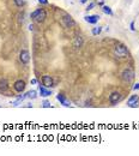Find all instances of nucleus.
<instances>
[{
  "label": "nucleus",
  "instance_id": "obj_18",
  "mask_svg": "<svg viewBox=\"0 0 139 156\" xmlns=\"http://www.w3.org/2000/svg\"><path fill=\"white\" fill-rule=\"evenodd\" d=\"M15 4L18 7H22V6L25 4V0H15Z\"/></svg>",
  "mask_w": 139,
  "mask_h": 156
},
{
  "label": "nucleus",
  "instance_id": "obj_25",
  "mask_svg": "<svg viewBox=\"0 0 139 156\" xmlns=\"http://www.w3.org/2000/svg\"><path fill=\"white\" fill-rule=\"evenodd\" d=\"M29 30H30V31L34 30V25H32V24H30V25H29Z\"/></svg>",
  "mask_w": 139,
  "mask_h": 156
},
{
  "label": "nucleus",
  "instance_id": "obj_9",
  "mask_svg": "<svg viewBox=\"0 0 139 156\" xmlns=\"http://www.w3.org/2000/svg\"><path fill=\"white\" fill-rule=\"evenodd\" d=\"M38 93H40V95H41L42 97H48V96H50V95H52V90L48 89V88L43 86V85H38Z\"/></svg>",
  "mask_w": 139,
  "mask_h": 156
},
{
  "label": "nucleus",
  "instance_id": "obj_5",
  "mask_svg": "<svg viewBox=\"0 0 139 156\" xmlns=\"http://www.w3.org/2000/svg\"><path fill=\"white\" fill-rule=\"evenodd\" d=\"M121 99H122L121 94L118 93V91H114V93L110 94V96H109V102L113 105V106H115V105H118L119 102H120Z\"/></svg>",
  "mask_w": 139,
  "mask_h": 156
},
{
  "label": "nucleus",
  "instance_id": "obj_8",
  "mask_svg": "<svg viewBox=\"0 0 139 156\" xmlns=\"http://www.w3.org/2000/svg\"><path fill=\"white\" fill-rule=\"evenodd\" d=\"M13 88H15V90L17 93H23L25 90V82L22 80V79H19V80H17V82H15Z\"/></svg>",
  "mask_w": 139,
  "mask_h": 156
},
{
  "label": "nucleus",
  "instance_id": "obj_13",
  "mask_svg": "<svg viewBox=\"0 0 139 156\" xmlns=\"http://www.w3.org/2000/svg\"><path fill=\"white\" fill-rule=\"evenodd\" d=\"M9 89V82L6 79H0V90L6 91Z\"/></svg>",
  "mask_w": 139,
  "mask_h": 156
},
{
  "label": "nucleus",
  "instance_id": "obj_20",
  "mask_svg": "<svg viewBox=\"0 0 139 156\" xmlns=\"http://www.w3.org/2000/svg\"><path fill=\"white\" fill-rule=\"evenodd\" d=\"M95 6H96V3H90V4L88 5V7L85 9V10H87V11H90V10H92V9H94Z\"/></svg>",
  "mask_w": 139,
  "mask_h": 156
},
{
  "label": "nucleus",
  "instance_id": "obj_16",
  "mask_svg": "<svg viewBox=\"0 0 139 156\" xmlns=\"http://www.w3.org/2000/svg\"><path fill=\"white\" fill-rule=\"evenodd\" d=\"M91 32H92V35H94V36L100 35V34L102 32V26H95V28H92Z\"/></svg>",
  "mask_w": 139,
  "mask_h": 156
},
{
  "label": "nucleus",
  "instance_id": "obj_22",
  "mask_svg": "<svg viewBox=\"0 0 139 156\" xmlns=\"http://www.w3.org/2000/svg\"><path fill=\"white\" fill-rule=\"evenodd\" d=\"M130 28H131V30H132V31H134V30H136V28H134V22H131Z\"/></svg>",
  "mask_w": 139,
  "mask_h": 156
},
{
  "label": "nucleus",
  "instance_id": "obj_26",
  "mask_svg": "<svg viewBox=\"0 0 139 156\" xmlns=\"http://www.w3.org/2000/svg\"><path fill=\"white\" fill-rule=\"evenodd\" d=\"M87 1H88V0H81V3H82V4H85Z\"/></svg>",
  "mask_w": 139,
  "mask_h": 156
},
{
  "label": "nucleus",
  "instance_id": "obj_24",
  "mask_svg": "<svg viewBox=\"0 0 139 156\" xmlns=\"http://www.w3.org/2000/svg\"><path fill=\"white\" fill-rule=\"evenodd\" d=\"M36 83H37V80H36L35 78H32V79H31V84H36Z\"/></svg>",
  "mask_w": 139,
  "mask_h": 156
},
{
  "label": "nucleus",
  "instance_id": "obj_19",
  "mask_svg": "<svg viewBox=\"0 0 139 156\" xmlns=\"http://www.w3.org/2000/svg\"><path fill=\"white\" fill-rule=\"evenodd\" d=\"M42 107H43V108H49V107H52V103L49 102V101L44 100L43 102H42Z\"/></svg>",
  "mask_w": 139,
  "mask_h": 156
},
{
  "label": "nucleus",
  "instance_id": "obj_7",
  "mask_svg": "<svg viewBox=\"0 0 139 156\" xmlns=\"http://www.w3.org/2000/svg\"><path fill=\"white\" fill-rule=\"evenodd\" d=\"M53 84H54V82H53V78L50 76H48V74H46V76L42 77V85L46 86V88H52Z\"/></svg>",
  "mask_w": 139,
  "mask_h": 156
},
{
  "label": "nucleus",
  "instance_id": "obj_11",
  "mask_svg": "<svg viewBox=\"0 0 139 156\" xmlns=\"http://www.w3.org/2000/svg\"><path fill=\"white\" fill-rule=\"evenodd\" d=\"M100 18H101V17L98 16V15H92V16H85V17H84L85 22H88V23H90V24H96Z\"/></svg>",
  "mask_w": 139,
  "mask_h": 156
},
{
  "label": "nucleus",
  "instance_id": "obj_21",
  "mask_svg": "<svg viewBox=\"0 0 139 156\" xmlns=\"http://www.w3.org/2000/svg\"><path fill=\"white\" fill-rule=\"evenodd\" d=\"M37 1L40 4H42V5H47L48 4V0H37Z\"/></svg>",
  "mask_w": 139,
  "mask_h": 156
},
{
  "label": "nucleus",
  "instance_id": "obj_10",
  "mask_svg": "<svg viewBox=\"0 0 139 156\" xmlns=\"http://www.w3.org/2000/svg\"><path fill=\"white\" fill-rule=\"evenodd\" d=\"M56 100L60 102L62 106H65V107H70L71 106V103H70V101L65 97V95L64 94H58L56 95Z\"/></svg>",
  "mask_w": 139,
  "mask_h": 156
},
{
  "label": "nucleus",
  "instance_id": "obj_6",
  "mask_svg": "<svg viewBox=\"0 0 139 156\" xmlns=\"http://www.w3.org/2000/svg\"><path fill=\"white\" fill-rule=\"evenodd\" d=\"M138 105H139V96L138 95H132L127 101V106L131 108H136L138 107Z\"/></svg>",
  "mask_w": 139,
  "mask_h": 156
},
{
  "label": "nucleus",
  "instance_id": "obj_17",
  "mask_svg": "<svg viewBox=\"0 0 139 156\" xmlns=\"http://www.w3.org/2000/svg\"><path fill=\"white\" fill-rule=\"evenodd\" d=\"M75 47H82V45H83V38H82V36H77L76 37V41H75Z\"/></svg>",
  "mask_w": 139,
  "mask_h": 156
},
{
  "label": "nucleus",
  "instance_id": "obj_14",
  "mask_svg": "<svg viewBox=\"0 0 139 156\" xmlns=\"http://www.w3.org/2000/svg\"><path fill=\"white\" fill-rule=\"evenodd\" d=\"M26 97L30 99V100H35L37 97V91L36 90H30L26 93Z\"/></svg>",
  "mask_w": 139,
  "mask_h": 156
},
{
  "label": "nucleus",
  "instance_id": "obj_23",
  "mask_svg": "<svg viewBox=\"0 0 139 156\" xmlns=\"http://www.w3.org/2000/svg\"><path fill=\"white\" fill-rule=\"evenodd\" d=\"M133 90H134V91L139 90V83H136V84H134V86H133Z\"/></svg>",
  "mask_w": 139,
  "mask_h": 156
},
{
  "label": "nucleus",
  "instance_id": "obj_12",
  "mask_svg": "<svg viewBox=\"0 0 139 156\" xmlns=\"http://www.w3.org/2000/svg\"><path fill=\"white\" fill-rule=\"evenodd\" d=\"M64 19H65V22H66V23H65L66 26H73V25L76 24L75 21H73V18H72L71 16H67V15H66Z\"/></svg>",
  "mask_w": 139,
  "mask_h": 156
},
{
  "label": "nucleus",
  "instance_id": "obj_4",
  "mask_svg": "<svg viewBox=\"0 0 139 156\" xmlns=\"http://www.w3.org/2000/svg\"><path fill=\"white\" fill-rule=\"evenodd\" d=\"M19 60H21V63L24 64V65L29 64V61H30V53H29V51H26V49L21 51V53H19Z\"/></svg>",
  "mask_w": 139,
  "mask_h": 156
},
{
  "label": "nucleus",
  "instance_id": "obj_15",
  "mask_svg": "<svg viewBox=\"0 0 139 156\" xmlns=\"http://www.w3.org/2000/svg\"><path fill=\"white\" fill-rule=\"evenodd\" d=\"M102 11L105 13V15L113 16V11H111V9L109 7V6H107V5H103V6H102Z\"/></svg>",
  "mask_w": 139,
  "mask_h": 156
},
{
  "label": "nucleus",
  "instance_id": "obj_1",
  "mask_svg": "<svg viewBox=\"0 0 139 156\" xmlns=\"http://www.w3.org/2000/svg\"><path fill=\"white\" fill-rule=\"evenodd\" d=\"M30 17H31L32 21H35L37 23H42V22L46 21V18H47V12H46L43 9H37L31 13Z\"/></svg>",
  "mask_w": 139,
  "mask_h": 156
},
{
  "label": "nucleus",
  "instance_id": "obj_2",
  "mask_svg": "<svg viewBox=\"0 0 139 156\" xmlns=\"http://www.w3.org/2000/svg\"><path fill=\"white\" fill-rule=\"evenodd\" d=\"M134 71H133V69H131V67H127V69H125L124 71H122V73H121V79L124 80V82H127V83H130V82H132V80L134 79Z\"/></svg>",
  "mask_w": 139,
  "mask_h": 156
},
{
  "label": "nucleus",
  "instance_id": "obj_3",
  "mask_svg": "<svg viewBox=\"0 0 139 156\" xmlns=\"http://www.w3.org/2000/svg\"><path fill=\"white\" fill-rule=\"evenodd\" d=\"M114 53H115V55L119 57V58H127V57H128V51H127V48H126V47H125L124 45H121V43H119V45L115 46Z\"/></svg>",
  "mask_w": 139,
  "mask_h": 156
}]
</instances>
